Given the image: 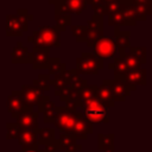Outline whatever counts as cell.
<instances>
[{
	"mask_svg": "<svg viewBox=\"0 0 152 152\" xmlns=\"http://www.w3.org/2000/svg\"><path fill=\"white\" fill-rule=\"evenodd\" d=\"M87 116L93 121H101L103 118H106V110L100 106H93L89 107L86 112Z\"/></svg>",
	"mask_w": 152,
	"mask_h": 152,
	"instance_id": "obj_1",
	"label": "cell"
}]
</instances>
